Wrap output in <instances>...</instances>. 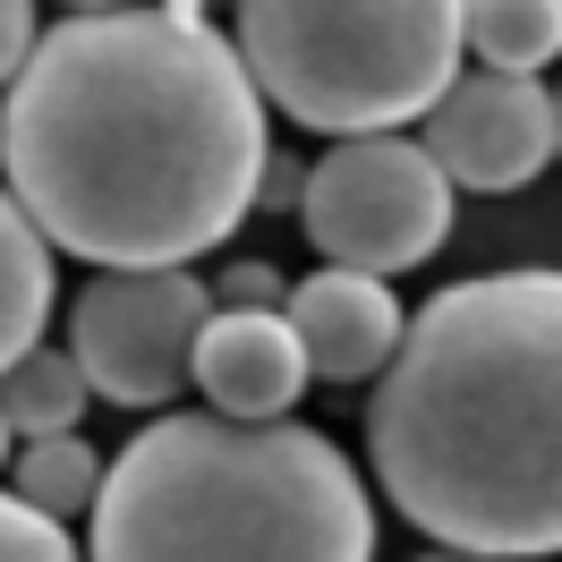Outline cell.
<instances>
[{"mask_svg":"<svg viewBox=\"0 0 562 562\" xmlns=\"http://www.w3.org/2000/svg\"><path fill=\"white\" fill-rule=\"evenodd\" d=\"M60 9H120V0H60Z\"/></svg>","mask_w":562,"mask_h":562,"instance_id":"cell-21","label":"cell"},{"mask_svg":"<svg viewBox=\"0 0 562 562\" xmlns=\"http://www.w3.org/2000/svg\"><path fill=\"white\" fill-rule=\"evenodd\" d=\"M460 43L486 69H546L562 60V0H460Z\"/></svg>","mask_w":562,"mask_h":562,"instance_id":"cell-12","label":"cell"},{"mask_svg":"<svg viewBox=\"0 0 562 562\" xmlns=\"http://www.w3.org/2000/svg\"><path fill=\"white\" fill-rule=\"evenodd\" d=\"M307 375V350L281 307H222L213 299L205 333H196V392L222 418H290Z\"/></svg>","mask_w":562,"mask_h":562,"instance_id":"cell-9","label":"cell"},{"mask_svg":"<svg viewBox=\"0 0 562 562\" xmlns=\"http://www.w3.org/2000/svg\"><path fill=\"white\" fill-rule=\"evenodd\" d=\"M213 299H222V307H281V299H290V281H281V265H231Z\"/></svg>","mask_w":562,"mask_h":562,"instance_id":"cell-15","label":"cell"},{"mask_svg":"<svg viewBox=\"0 0 562 562\" xmlns=\"http://www.w3.org/2000/svg\"><path fill=\"white\" fill-rule=\"evenodd\" d=\"M281 316L307 350V375H324V384H375L409 324L392 299V273H358V265H316L281 299Z\"/></svg>","mask_w":562,"mask_h":562,"instance_id":"cell-8","label":"cell"},{"mask_svg":"<svg viewBox=\"0 0 562 562\" xmlns=\"http://www.w3.org/2000/svg\"><path fill=\"white\" fill-rule=\"evenodd\" d=\"M26 52H35V0H0V86L26 69Z\"/></svg>","mask_w":562,"mask_h":562,"instance_id":"cell-16","label":"cell"},{"mask_svg":"<svg viewBox=\"0 0 562 562\" xmlns=\"http://www.w3.org/2000/svg\"><path fill=\"white\" fill-rule=\"evenodd\" d=\"M554 162H562V94H554Z\"/></svg>","mask_w":562,"mask_h":562,"instance_id":"cell-20","label":"cell"},{"mask_svg":"<svg viewBox=\"0 0 562 562\" xmlns=\"http://www.w3.org/2000/svg\"><path fill=\"white\" fill-rule=\"evenodd\" d=\"M299 162H281V154H265V179H256V205H299Z\"/></svg>","mask_w":562,"mask_h":562,"instance_id":"cell-17","label":"cell"},{"mask_svg":"<svg viewBox=\"0 0 562 562\" xmlns=\"http://www.w3.org/2000/svg\"><path fill=\"white\" fill-rule=\"evenodd\" d=\"M9 452H18V426H9V409H0V469H9Z\"/></svg>","mask_w":562,"mask_h":562,"instance_id":"cell-18","label":"cell"},{"mask_svg":"<svg viewBox=\"0 0 562 562\" xmlns=\"http://www.w3.org/2000/svg\"><path fill=\"white\" fill-rule=\"evenodd\" d=\"M9 477L26 503H43L52 520H69V512H94V486H103V452L60 426V435H26V452H9Z\"/></svg>","mask_w":562,"mask_h":562,"instance_id":"cell-13","label":"cell"},{"mask_svg":"<svg viewBox=\"0 0 562 562\" xmlns=\"http://www.w3.org/2000/svg\"><path fill=\"white\" fill-rule=\"evenodd\" d=\"M103 562H367L375 503L333 435L299 418L171 409L103 452Z\"/></svg>","mask_w":562,"mask_h":562,"instance_id":"cell-3","label":"cell"},{"mask_svg":"<svg viewBox=\"0 0 562 562\" xmlns=\"http://www.w3.org/2000/svg\"><path fill=\"white\" fill-rule=\"evenodd\" d=\"M213 290L188 265H94L69 307V358L111 409H171L196 392V333Z\"/></svg>","mask_w":562,"mask_h":562,"instance_id":"cell-6","label":"cell"},{"mask_svg":"<svg viewBox=\"0 0 562 562\" xmlns=\"http://www.w3.org/2000/svg\"><path fill=\"white\" fill-rule=\"evenodd\" d=\"M256 94L316 128H409L460 69V0H231Z\"/></svg>","mask_w":562,"mask_h":562,"instance_id":"cell-4","label":"cell"},{"mask_svg":"<svg viewBox=\"0 0 562 562\" xmlns=\"http://www.w3.org/2000/svg\"><path fill=\"white\" fill-rule=\"evenodd\" d=\"M460 188L409 128H358L333 137L299 179V222L324 265L358 273H409L452 239Z\"/></svg>","mask_w":562,"mask_h":562,"instance_id":"cell-5","label":"cell"},{"mask_svg":"<svg viewBox=\"0 0 562 562\" xmlns=\"http://www.w3.org/2000/svg\"><path fill=\"white\" fill-rule=\"evenodd\" d=\"M162 9H179V18H205V0H162Z\"/></svg>","mask_w":562,"mask_h":562,"instance_id":"cell-19","label":"cell"},{"mask_svg":"<svg viewBox=\"0 0 562 562\" xmlns=\"http://www.w3.org/2000/svg\"><path fill=\"white\" fill-rule=\"evenodd\" d=\"M367 460L443 554H562V273L512 265L435 290L367 392Z\"/></svg>","mask_w":562,"mask_h":562,"instance_id":"cell-2","label":"cell"},{"mask_svg":"<svg viewBox=\"0 0 562 562\" xmlns=\"http://www.w3.org/2000/svg\"><path fill=\"white\" fill-rule=\"evenodd\" d=\"M265 94L179 9H69L0 86V179L60 256L188 265L256 213Z\"/></svg>","mask_w":562,"mask_h":562,"instance_id":"cell-1","label":"cell"},{"mask_svg":"<svg viewBox=\"0 0 562 562\" xmlns=\"http://www.w3.org/2000/svg\"><path fill=\"white\" fill-rule=\"evenodd\" d=\"M60 247L35 231V213L18 205V188L0 179V367L26 358L52 324V299H60V273H52Z\"/></svg>","mask_w":562,"mask_h":562,"instance_id":"cell-10","label":"cell"},{"mask_svg":"<svg viewBox=\"0 0 562 562\" xmlns=\"http://www.w3.org/2000/svg\"><path fill=\"white\" fill-rule=\"evenodd\" d=\"M69 554H77L69 528L52 520L43 503H26L18 486L0 494V562H69Z\"/></svg>","mask_w":562,"mask_h":562,"instance_id":"cell-14","label":"cell"},{"mask_svg":"<svg viewBox=\"0 0 562 562\" xmlns=\"http://www.w3.org/2000/svg\"><path fill=\"white\" fill-rule=\"evenodd\" d=\"M86 401H94L86 367H77L69 350H52V341H35L26 358L0 367V409H9V426H18V443H26V435H60V426H77V418H86Z\"/></svg>","mask_w":562,"mask_h":562,"instance_id":"cell-11","label":"cell"},{"mask_svg":"<svg viewBox=\"0 0 562 562\" xmlns=\"http://www.w3.org/2000/svg\"><path fill=\"white\" fill-rule=\"evenodd\" d=\"M426 154L452 171V188L512 196L554 162V94L537 69H452V86L426 103Z\"/></svg>","mask_w":562,"mask_h":562,"instance_id":"cell-7","label":"cell"}]
</instances>
